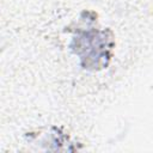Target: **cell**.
<instances>
[{
    "mask_svg": "<svg viewBox=\"0 0 153 153\" xmlns=\"http://www.w3.org/2000/svg\"><path fill=\"white\" fill-rule=\"evenodd\" d=\"M112 45V38L108 32L90 29L78 31L72 39L71 49L80 57L84 68L94 71L108 65Z\"/></svg>",
    "mask_w": 153,
    "mask_h": 153,
    "instance_id": "obj_1",
    "label": "cell"
}]
</instances>
